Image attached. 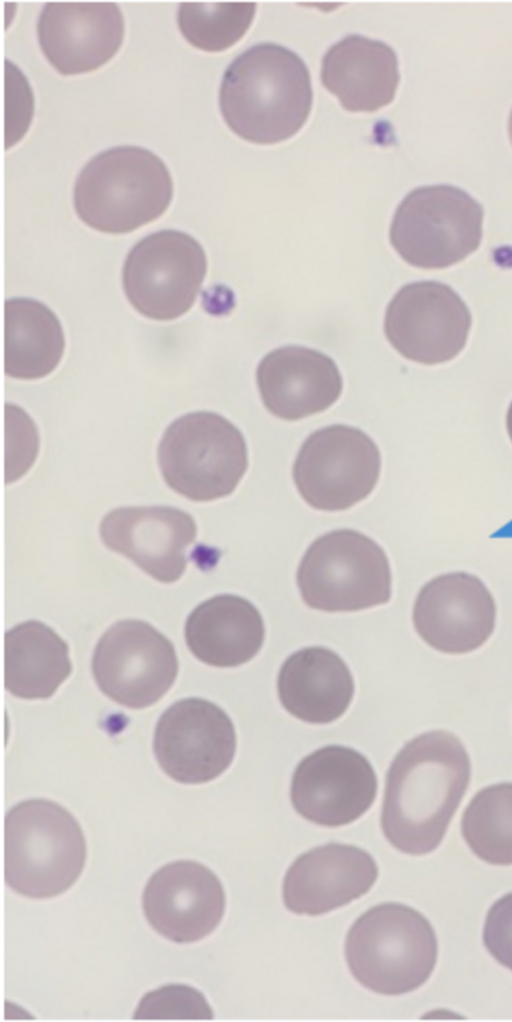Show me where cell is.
Returning a JSON list of instances; mask_svg holds the SVG:
<instances>
[{"label":"cell","instance_id":"ba28073f","mask_svg":"<svg viewBox=\"0 0 512 1022\" xmlns=\"http://www.w3.org/2000/svg\"><path fill=\"white\" fill-rule=\"evenodd\" d=\"M483 217L481 204L466 191L446 184L423 186L397 207L389 238L408 264L446 268L478 249Z\"/></svg>","mask_w":512,"mask_h":1022},{"label":"cell","instance_id":"5b68a950","mask_svg":"<svg viewBox=\"0 0 512 1022\" xmlns=\"http://www.w3.org/2000/svg\"><path fill=\"white\" fill-rule=\"evenodd\" d=\"M344 954L360 985L396 996L418 989L429 979L437 962L438 941L419 911L389 902L355 920L346 935Z\"/></svg>","mask_w":512,"mask_h":1022},{"label":"cell","instance_id":"7402d4cb","mask_svg":"<svg viewBox=\"0 0 512 1022\" xmlns=\"http://www.w3.org/2000/svg\"><path fill=\"white\" fill-rule=\"evenodd\" d=\"M277 690L282 706L291 715L304 722L326 724L347 710L354 696V680L335 652L320 646L306 647L283 662Z\"/></svg>","mask_w":512,"mask_h":1022},{"label":"cell","instance_id":"6da1fadb","mask_svg":"<svg viewBox=\"0 0 512 1022\" xmlns=\"http://www.w3.org/2000/svg\"><path fill=\"white\" fill-rule=\"evenodd\" d=\"M471 778L469 754L454 734L422 733L407 742L386 775L381 828L408 855H425L442 842Z\"/></svg>","mask_w":512,"mask_h":1022},{"label":"cell","instance_id":"4dcf8cb0","mask_svg":"<svg viewBox=\"0 0 512 1022\" xmlns=\"http://www.w3.org/2000/svg\"><path fill=\"white\" fill-rule=\"evenodd\" d=\"M506 428H507V433L509 435V438H510V440L512 442V402L510 403V406L508 408L507 415H506Z\"/></svg>","mask_w":512,"mask_h":1022},{"label":"cell","instance_id":"f546056e","mask_svg":"<svg viewBox=\"0 0 512 1022\" xmlns=\"http://www.w3.org/2000/svg\"><path fill=\"white\" fill-rule=\"evenodd\" d=\"M483 943L498 963L512 971V892L499 898L488 910Z\"/></svg>","mask_w":512,"mask_h":1022},{"label":"cell","instance_id":"8992f818","mask_svg":"<svg viewBox=\"0 0 512 1022\" xmlns=\"http://www.w3.org/2000/svg\"><path fill=\"white\" fill-rule=\"evenodd\" d=\"M158 463L166 484L192 501L205 502L230 495L248 468V451L241 431L213 412H193L174 420L165 430Z\"/></svg>","mask_w":512,"mask_h":1022},{"label":"cell","instance_id":"4fadbf2b","mask_svg":"<svg viewBox=\"0 0 512 1022\" xmlns=\"http://www.w3.org/2000/svg\"><path fill=\"white\" fill-rule=\"evenodd\" d=\"M156 760L173 780L206 783L232 763L236 734L232 720L216 704L202 698L173 703L160 716L154 732Z\"/></svg>","mask_w":512,"mask_h":1022},{"label":"cell","instance_id":"7a4b0ae2","mask_svg":"<svg viewBox=\"0 0 512 1022\" xmlns=\"http://www.w3.org/2000/svg\"><path fill=\"white\" fill-rule=\"evenodd\" d=\"M313 92L304 61L274 43L255 45L227 67L219 89V108L240 138L274 144L291 138L306 123Z\"/></svg>","mask_w":512,"mask_h":1022},{"label":"cell","instance_id":"30bf717a","mask_svg":"<svg viewBox=\"0 0 512 1022\" xmlns=\"http://www.w3.org/2000/svg\"><path fill=\"white\" fill-rule=\"evenodd\" d=\"M381 456L363 431L347 425L321 428L303 442L293 466L301 497L322 511L346 510L365 499L378 482Z\"/></svg>","mask_w":512,"mask_h":1022},{"label":"cell","instance_id":"d4e9b609","mask_svg":"<svg viewBox=\"0 0 512 1022\" xmlns=\"http://www.w3.org/2000/svg\"><path fill=\"white\" fill-rule=\"evenodd\" d=\"M65 339L60 321L43 303L29 298L5 302V373L15 379L35 380L60 363Z\"/></svg>","mask_w":512,"mask_h":1022},{"label":"cell","instance_id":"3957f363","mask_svg":"<svg viewBox=\"0 0 512 1022\" xmlns=\"http://www.w3.org/2000/svg\"><path fill=\"white\" fill-rule=\"evenodd\" d=\"M166 164L139 146H116L91 158L79 172L73 205L90 228L124 234L159 218L173 198Z\"/></svg>","mask_w":512,"mask_h":1022},{"label":"cell","instance_id":"44dd1931","mask_svg":"<svg viewBox=\"0 0 512 1022\" xmlns=\"http://www.w3.org/2000/svg\"><path fill=\"white\" fill-rule=\"evenodd\" d=\"M400 75L395 51L386 43L349 35L325 53L323 86L351 112H373L395 97Z\"/></svg>","mask_w":512,"mask_h":1022},{"label":"cell","instance_id":"ac0fdd59","mask_svg":"<svg viewBox=\"0 0 512 1022\" xmlns=\"http://www.w3.org/2000/svg\"><path fill=\"white\" fill-rule=\"evenodd\" d=\"M99 533L109 549L155 580L173 583L186 569L197 527L190 514L175 507H121L103 517Z\"/></svg>","mask_w":512,"mask_h":1022},{"label":"cell","instance_id":"1f68e13d","mask_svg":"<svg viewBox=\"0 0 512 1022\" xmlns=\"http://www.w3.org/2000/svg\"><path fill=\"white\" fill-rule=\"evenodd\" d=\"M508 134H509L510 141L512 143V110L510 112L509 120H508Z\"/></svg>","mask_w":512,"mask_h":1022},{"label":"cell","instance_id":"52a82bcc","mask_svg":"<svg viewBox=\"0 0 512 1022\" xmlns=\"http://www.w3.org/2000/svg\"><path fill=\"white\" fill-rule=\"evenodd\" d=\"M296 580L305 604L325 612L362 610L385 604L391 597L386 553L352 529L317 538L305 552Z\"/></svg>","mask_w":512,"mask_h":1022},{"label":"cell","instance_id":"9a60e30c","mask_svg":"<svg viewBox=\"0 0 512 1022\" xmlns=\"http://www.w3.org/2000/svg\"><path fill=\"white\" fill-rule=\"evenodd\" d=\"M412 618L416 632L430 647L445 654H466L491 637L496 604L480 578L463 571L449 572L422 586Z\"/></svg>","mask_w":512,"mask_h":1022},{"label":"cell","instance_id":"277c9868","mask_svg":"<svg viewBox=\"0 0 512 1022\" xmlns=\"http://www.w3.org/2000/svg\"><path fill=\"white\" fill-rule=\"evenodd\" d=\"M87 844L76 818L47 799L11 807L4 824V877L14 892L32 899L64 893L80 877Z\"/></svg>","mask_w":512,"mask_h":1022},{"label":"cell","instance_id":"cb8c5ba5","mask_svg":"<svg viewBox=\"0 0 512 1022\" xmlns=\"http://www.w3.org/2000/svg\"><path fill=\"white\" fill-rule=\"evenodd\" d=\"M72 670L67 643L42 622L30 620L5 633V688L22 699H46Z\"/></svg>","mask_w":512,"mask_h":1022},{"label":"cell","instance_id":"e0dca14e","mask_svg":"<svg viewBox=\"0 0 512 1022\" xmlns=\"http://www.w3.org/2000/svg\"><path fill=\"white\" fill-rule=\"evenodd\" d=\"M124 32L122 13L113 2H48L37 21L43 55L66 76L107 63L118 52Z\"/></svg>","mask_w":512,"mask_h":1022},{"label":"cell","instance_id":"7c38bea8","mask_svg":"<svg viewBox=\"0 0 512 1022\" xmlns=\"http://www.w3.org/2000/svg\"><path fill=\"white\" fill-rule=\"evenodd\" d=\"M471 321L467 305L450 286L418 281L394 295L386 308L384 332L403 357L433 365L462 351Z\"/></svg>","mask_w":512,"mask_h":1022},{"label":"cell","instance_id":"484cf974","mask_svg":"<svg viewBox=\"0 0 512 1022\" xmlns=\"http://www.w3.org/2000/svg\"><path fill=\"white\" fill-rule=\"evenodd\" d=\"M461 833L470 850L493 865L512 864V782L479 790L466 806Z\"/></svg>","mask_w":512,"mask_h":1022},{"label":"cell","instance_id":"f1b7e54d","mask_svg":"<svg viewBox=\"0 0 512 1022\" xmlns=\"http://www.w3.org/2000/svg\"><path fill=\"white\" fill-rule=\"evenodd\" d=\"M5 145L17 143L26 133L33 114V96L23 73L5 63Z\"/></svg>","mask_w":512,"mask_h":1022},{"label":"cell","instance_id":"5bb4252c","mask_svg":"<svg viewBox=\"0 0 512 1022\" xmlns=\"http://www.w3.org/2000/svg\"><path fill=\"white\" fill-rule=\"evenodd\" d=\"M377 776L360 752L327 745L304 757L291 780L290 799L306 820L339 827L360 818L377 795Z\"/></svg>","mask_w":512,"mask_h":1022},{"label":"cell","instance_id":"603a6c76","mask_svg":"<svg viewBox=\"0 0 512 1022\" xmlns=\"http://www.w3.org/2000/svg\"><path fill=\"white\" fill-rule=\"evenodd\" d=\"M265 625L259 610L232 594L214 596L193 609L185 623L191 653L215 667H236L260 651Z\"/></svg>","mask_w":512,"mask_h":1022},{"label":"cell","instance_id":"ffe728a7","mask_svg":"<svg viewBox=\"0 0 512 1022\" xmlns=\"http://www.w3.org/2000/svg\"><path fill=\"white\" fill-rule=\"evenodd\" d=\"M256 381L274 416L293 421L329 408L342 392V377L327 355L302 346L277 348L260 361Z\"/></svg>","mask_w":512,"mask_h":1022},{"label":"cell","instance_id":"8fae6325","mask_svg":"<svg viewBox=\"0 0 512 1022\" xmlns=\"http://www.w3.org/2000/svg\"><path fill=\"white\" fill-rule=\"evenodd\" d=\"M178 660L171 641L141 620L113 624L99 639L92 673L99 689L116 703L141 709L173 685Z\"/></svg>","mask_w":512,"mask_h":1022},{"label":"cell","instance_id":"d6986e66","mask_svg":"<svg viewBox=\"0 0 512 1022\" xmlns=\"http://www.w3.org/2000/svg\"><path fill=\"white\" fill-rule=\"evenodd\" d=\"M377 878L378 866L367 851L327 843L292 862L283 880V902L294 914L322 915L366 894Z\"/></svg>","mask_w":512,"mask_h":1022},{"label":"cell","instance_id":"83f0119b","mask_svg":"<svg viewBox=\"0 0 512 1022\" xmlns=\"http://www.w3.org/2000/svg\"><path fill=\"white\" fill-rule=\"evenodd\" d=\"M213 1011L197 989L170 984L146 993L137 1005L134 1019H212Z\"/></svg>","mask_w":512,"mask_h":1022},{"label":"cell","instance_id":"2e32d148","mask_svg":"<svg viewBox=\"0 0 512 1022\" xmlns=\"http://www.w3.org/2000/svg\"><path fill=\"white\" fill-rule=\"evenodd\" d=\"M226 907L224 888L217 875L193 860H177L157 869L142 894V909L149 925L164 938L192 943L211 934Z\"/></svg>","mask_w":512,"mask_h":1022},{"label":"cell","instance_id":"4316f807","mask_svg":"<svg viewBox=\"0 0 512 1022\" xmlns=\"http://www.w3.org/2000/svg\"><path fill=\"white\" fill-rule=\"evenodd\" d=\"M255 11L254 2H182L177 10V25L195 48L219 52L242 38Z\"/></svg>","mask_w":512,"mask_h":1022},{"label":"cell","instance_id":"9c48e42d","mask_svg":"<svg viewBox=\"0 0 512 1022\" xmlns=\"http://www.w3.org/2000/svg\"><path fill=\"white\" fill-rule=\"evenodd\" d=\"M206 272V254L195 238L182 231L161 230L130 250L122 269V285L138 313L167 321L190 310Z\"/></svg>","mask_w":512,"mask_h":1022}]
</instances>
